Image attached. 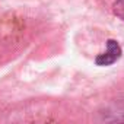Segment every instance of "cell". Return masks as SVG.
I'll return each mask as SVG.
<instances>
[{
  "label": "cell",
  "instance_id": "7a4b0ae2",
  "mask_svg": "<svg viewBox=\"0 0 124 124\" xmlns=\"http://www.w3.org/2000/svg\"><path fill=\"white\" fill-rule=\"evenodd\" d=\"M112 12L117 18H120L124 22V0H115L112 5Z\"/></svg>",
  "mask_w": 124,
  "mask_h": 124
},
{
  "label": "cell",
  "instance_id": "6da1fadb",
  "mask_svg": "<svg viewBox=\"0 0 124 124\" xmlns=\"http://www.w3.org/2000/svg\"><path fill=\"white\" fill-rule=\"evenodd\" d=\"M121 54H123V50H121V45L118 44V41L108 39L107 41V50L95 57V64L102 66V67L111 66L121 57Z\"/></svg>",
  "mask_w": 124,
  "mask_h": 124
}]
</instances>
